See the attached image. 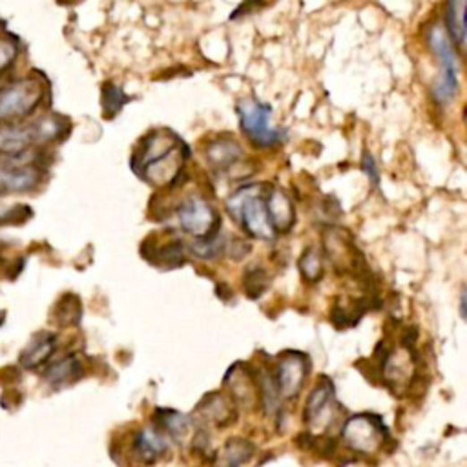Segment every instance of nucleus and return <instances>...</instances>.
<instances>
[{"instance_id": "1", "label": "nucleus", "mask_w": 467, "mask_h": 467, "mask_svg": "<svg viewBox=\"0 0 467 467\" xmlns=\"http://www.w3.org/2000/svg\"><path fill=\"white\" fill-rule=\"evenodd\" d=\"M265 194V185H245L238 188V192L227 201V211L230 212L232 220L245 229L248 236L262 241H274L278 234L269 218Z\"/></svg>"}, {"instance_id": "2", "label": "nucleus", "mask_w": 467, "mask_h": 467, "mask_svg": "<svg viewBox=\"0 0 467 467\" xmlns=\"http://www.w3.org/2000/svg\"><path fill=\"white\" fill-rule=\"evenodd\" d=\"M65 123L59 117H42L31 125H0V155L21 158L30 148L56 141L63 135Z\"/></svg>"}, {"instance_id": "3", "label": "nucleus", "mask_w": 467, "mask_h": 467, "mask_svg": "<svg viewBox=\"0 0 467 467\" xmlns=\"http://www.w3.org/2000/svg\"><path fill=\"white\" fill-rule=\"evenodd\" d=\"M44 99V86L37 79L12 81L0 90V123L10 125L30 117Z\"/></svg>"}, {"instance_id": "4", "label": "nucleus", "mask_w": 467, "mask_h": 467, "mask_svg": "<svg viewBox=\"0 0 467 467\" xmlns=\"http://www.w3.org/2000/svg\"><path fill=\"white\" fill-rule=\"evenodd\" d=\"M428 39L433 54L440 65V74L433 86V99L437 100V105L447 107L454 99L458 90V66H456L454 51L447 35L440 28H433Z\"/></svg>"}, {"instance_id": "5", "label": "nucleus", "mask_w": 467, "mask_h": 467, "mask_svg": "<svg viewBox=\"0 0 467 467\" xmlns=\"http://www.w3.org/2000/svg\"><path fill=\"white\" fill-rule=\"evenodd\" d=\"M177 221L181 229L194 238V241H211L218 238L221 218L209 201L192 195L177 206Z\"/></svg>"}, {"instance_id": "6", "label": "nucleus", "mask_w": 467, "mask_h": 467, "mask_svg": "<svg viewBox=\"0 0 467 467\" xmlns=\"http://www.w3.org/2000/svg\"><path fill=\"white\" fill-rule=\"evenodd\" d=\"M238 116L243 134L257 148H271L283 139V132L271 126L272 110L269 105L254 99H245L238 105Z\"/></svg>"}, {"instance_id": "7", "label": "nucleus", "mask_w": 467, "mask_h": 467, "mask_svg": "<svg viewBox=\"0 0 467 467\" xmlns=\"http://www.w3.org/2000/svg\"><path fill=\"white\" fill-rule=\"evenodd\" d=\"M387 437L382 420L378 422L371 414H356L345 422L342 438L358 453H375L382 447V440Z\"/></svg>"}, {"instance_id": "8", "label": "nucleus", "mask_w": 467, "mask_h": 467, "mask_svg": "<svg viewBox=\"0 0 467 467\" xmlns=\"http://www.w3.org/2000/svg\"><path fill=\"white\" fill-rule=\"evenodd\" d=\"M308 375V359L299 352H287L278 361L272 373V382L278 393V398H296L303 387L305 376Z\"/></svg>"}, {"instance_id": "9", "label": "nucleus", "mask_w": 467, "mask_h": 467, "mask_svg": "<svg viewBox=\"0 0 467 467\" xmlns=\"http://www.w3.org/2000/svg\"><path fill=\"white\" fill-rule=\"evenodd\" d=\"M334 405V385L329 378H324L313 391H310L305 411H303V420L310 428H324L333 417Z\"/></svg>"}, {"instance_id": "10", "label": "nucleus", "mask_w": 467, "mask_h": 467, "mask_svg": "<svg viewBox=\"0 0 467 467\" xmlns=\"http://www.w3.org/2000/svg\"><path fill=\"white\" fill-rule=\"evenodd\" d=\"M42 181V170L35 165L0 167V195L26 194L35 190Z\"/></svg>"}, {"instance_id": "11", "label": "nucleus", "mask_w": 467, "mask_h": 467, "mask_svg": "<svg viewBox=\"0 0 467 467\" xmlns=\"http://www.w3.org/2000/svg\"><path fill=\"white\" fill-rule=\"evenodd\" d=\"M265 199H267L269 218L276 234L289 232L294 225V204L290 203L287 194H283L274 186H267Z\"/></svg>"}, {"instance_id": "12", "label": "nucleus", "mask_w": 467, "mask_h": 467, "mask_svg": "<svg viewBox=\"0 0 467 467\" xmlns=\"http://www.w3.org/2000/svg\"><path fill=\"white\" fill-rule=\"evenodd\" d=\"M143 255L150 264L163 267V269H176L185 264V248L179 239H172L170 243L158 246L150 239H144L143 243Z\"/></svg>"}, {"instance_id": "13", "label": "nucleus", "mask_w": 467, "mask_h": 467, "mask_svg": "<svg viewBox=\"0 0 467 467\" xmlns=\"http://www.w3.org/2000/svg\"><path fill=\"white\" fill-rule=\"evenodd\" d=\"M134 451L144 463L158 462L169 451L167 437L158 429L144 428L134 438Z\"/></svg>"}, {"instance_id": "14", "label": "nucleus", "mask_w": 467, "mask_h": 467, "mask_svg": "<svg viewBox=\"0 0 467 467\" xmlns=\"http://www.w3.org/2000/svg\"><path fill=\"white\" fill-rule=\"evenodd\" d=\"M206 160L216 170H230L243 160V148L230 139H216L206 146Z\"/></svg>"}, {"instance_id": "15", "label": "nucleus", "mask_w": 467, "mask_h": 467, "mask_svg": "<svg viewBox=\"0 0 467 467\" xmlns=\"http://www.w3.org/2000/svg\"><path fill=\"white\" fill-rule=\"evenodd\" d=\"M81 376H82V363L74 354L51 363V366L44 371V380L51 387H65L68 384L77 382Z\"/></svg>"}, {"instance_id": "16", "label": "nucleus", "mask_w": 467, "mask_h": 467, "mask_svg": "<svg viewBox=\"0 0 467 467\" xmlns=\"http://www.w3.org/2000/svg\"><path fill=\"white\" fill-rule=\"evenodd\" d=\"M56 347H57L56 334L40 333V334L33 336V340L26 345V349L21 354L22 368L35 369V368L42 366V363H46L49 359V356L54 354Z\"/></svg>"}, {"instance_id": "17", "label": "nucleus", "mask_w": 467, "mask_h": 467, "mask_svg": "<svg viewBox=\"0 0 467 467\" xmlns=\"http://www.w3.org/2000/svg\"><path fill=\"white\" fill-rule=\"evenodd\" d=\"M465 4L467 0H449L445 10V22L449 30V37L453 42L462 48L465 42Z\"/></svg>"}, {"instance_id": "18", "label": "nucleus", "mask_w": 467, "mask_h": 467, "mask_svg": "<svg viewBox=\"0 0 467 467\" xmlns=\"http://www.w3.org/2000/svg\"><path fill=\"white\" fill-rule=\"evenodd\" d=\"M158 419H160V431L163 435L172 437L174 440H181L185 437V433L188 431V420L185 414L177 412V411H169V409H160L158 411Z\"/></svg>"}, {"instance_id": "19", "label": "nucleus", "mask_w": 467, "mask_h": 467, "mask_svg": "<svg viewBox=\"0 0 467 467\" xmlns=\"http://www.w3.org/2000/svg\"><path fill=\"white\" fill-rule=\"evenodd\" d=\"M128 100H130V97L117 84L108 82V84H105V88H102L100 102H102V112H105L107 119L116 117Z\"/></svg>"}, {"instance_id": "20", "label": "nucleus", "mask_w": 467, "mask_h": 467, "mask_svg": "<svg viewBox=\"0 0 467 467\" xmlns=\"http://www.w3.org/2000/svg\"><path fill=\"white\" fill-rule=\"evenodd\" d=\"M299 271L308 283H316V281L322 280L324 264H322V254H320L318 248L308 246L303 252V255L299 259Z\"/></svg>"}, {"instance_id": "21", "label": "nucleus", "mask_w": 467, "mask_h": 467, "mask_svg": "<svg viewBox=\"0 0 467 467\" xmlns=\"http://www.w3.org/2000/svg\"><path fill=\"white\" fill-rule=\"evenodd\" d=\"M203 412L206 417H211L218 426H229V422L234 419V409L229 405L227 398L216 394L204 402Z\"/></svg>"}, {"instance_id": "22", "label": "nucleus", "mask_w": 467, "mask_h": 467, "mask_svg": "<svg viewBox=\"0 0 467 467\" xmlns=\"http://www.w3.org/2000/svg\"><path fill=\"white\" fill-rule=\"evenodd\" d=\"M243 287L248 298L255 299L262 296L269 287V276L262 267H250L243 276Z\"/></svg>"}, {"instance_id": "23", "label": "nucleus", "mask_w": 467, "mask_h": 467, "mask_svg": "<svg viewBox=\"0 0 467 467\" xmlns=\"http://www.w3.org/2000/svg\"><path fill=\"white\" fill-rule=\"evenodd\" d=\"M81 318V303L75 296H65L56 307V320L59 325H74Z\"/></svg>"}, {"instance_id": "24", "label": "nucleus", "mask_w": 467, "mask_h": 467, "mask_svg": "<svg viewBox=\"0 0 467 467\" xmlns=\"http://www.w3.org/2000/svg\"><path fill=\"white\" fill-rule=\"evenodd\" d=\"M17 56L19 48L8 39H0V74H4L8 68H12V65L17 61Z\"/></svg>"}, {"instance_id": "25", "label": "nucleus", "mask_w": 467, "mask_h": 467, "mask_svg": "<svg viewBox=\"0 0 467 467\" xmlns=\"http://www.w3.org/2000/svg\"><path fill=\"white\" fill-rule=\"evenodd\" d=\"M361 170H363V174H366V176L371 179V183H373L375 186H378V183H380V172H378L376 161H375V158L371 155V151H363V155H361Z\"/></svg>"}, {"instance_id": "26", "label": "nucleus", "mask_w": 467, "mask_h": 467, "mask_svg": "<svg viewBox=\"0 0 467 467\" xmlns=\"http://www.w3.org/2000/svg\"><path fill=\"white\" fill-rule=\"evenodd\" d=\"M267 4V0H245V3L239 6V10L236 13H232V19H238L241 13L252 12L255 8H264Z\"/></svg>"}, {"instance_id": "27", "label": "nucleus", "mask_w": 467, "mask_h": 467, "mask_svg": "<svg viewBox=\"0 0 467 467\" xmlns=\"http://www.w3.org/2000/svg\"><path fill=\"white\" fill-rule=\"evenodd\" d=\"M460 316L462 320H465V290L460 296Z\"/></svg>"}]
</instances>
